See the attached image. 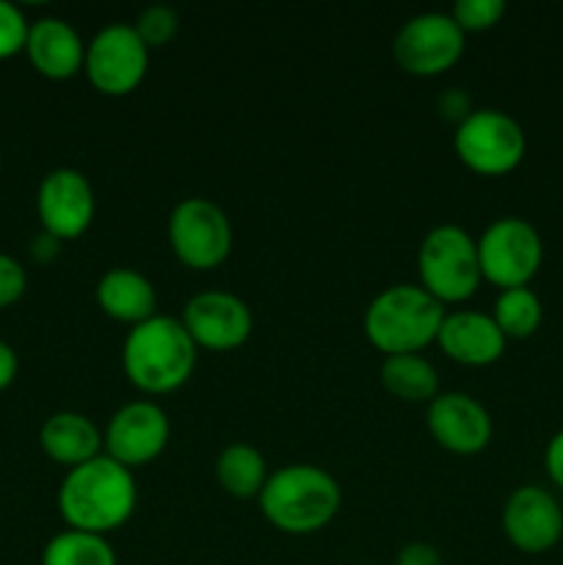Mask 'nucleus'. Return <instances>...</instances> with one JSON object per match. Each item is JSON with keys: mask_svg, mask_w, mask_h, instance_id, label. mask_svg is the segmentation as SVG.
<instances>
[{"mask_svg": "<svg viewBox=\"0 0 563 565\" xmlns=\"http://www.w3.org/2000/svg\"><path fill=\"white\" fill-rule=\"evenodd\" d=\"M395 565H445V561H442L439 550L434 544H428V541H412V544H406L397 552Z\"/></svg>", "mask_w": 563, "mask_h": 565, "instance_id": "obj_29", "label": "nucleus"}, {"mask_svg": "<svg viewBox=\"0 0 563 565\" xmlns=\"http://www.w3.org/2000/svg\"><path fill=\"white\" fill-rule=\"evenodd\" d=\"M445 307L419 285H392L364 309L362 329L370 345L384 356L419 353L436 342Z\"/></svg>", "mask_w": 563, "mask_h": 565, "instance_id": "obj_4", "label": "nucleus"}, {"mask_svg": "<svg viewBox=\"0 0 563 565\" xmlns=\"http://www.w3.org/2000/svg\"><path fill=\"white\" fill-rule=\"evenodd\" d=\"M61 254V241H55L47 232H39L31 241V257L36 259L39 265H50Z\"/></svg>", "mask_w": 563, "mask_h": 565, "instance_id": "obj_32", "label": "nucleus"}, {"mask_svg": "<svg viewBox=\"0 0 563 565\" xmlns=\"http://www.w3.org/2000/svg\"><path fill=\"white\" fill-rule=\"evenodd\" d=\"M215 478H219L221 489L235 500H254L268 480V467L257 447L235 441L221 450L219 461H215Z\"/></svg>", "mask_w": 563, "mask_h": 565, "instance_id": "obj_21", "label": "nucleus"}, {"mask_svg": "<svg viewBox=\"0 0 563 565\" xmlns=\"http://www.w3.org/2000/svg\"><path fill=\"white\" fill-rule=\"evenodd\" d=\"M502 533L513 550L544 555L563 539V511L541 486H519L502 505Z\"/></svg>", "mask_w": 563, "mask_h": 565, "instance_id": "obj_14", "label": "nucleus"}, {"mask_svg": "<svg viewBox=\"0 0 563 565\" xmlns=\"http://www.w3.org/2000/svg\"><path fill=\"white\" fill-rule=\"evenodd\" d=\"M436 345L450 362L464 364V367H489L500 362L508 340L497 329L491 315L458 309V312H445Z\"/></svg>", "mask_w": 563, "mask_h": 565, "instance_id": "obj_16", "label": "nucleus"}, {"mask_svg": "<svg viewBox=\"0 0 563 565\" xmlns=\"http://www.w3.org/2000/svg\"><path fill=\"white\" fill-rule=\"evenodd\" d=\"M544 259V243L530 221L506 215L491 221L478 237L480 276L500 290L528 287Z\"/></svg>", "mask_w": 563, "mask_h": 565, "instance_id": "obj_7", "label": "nucleus"}, {"mask_svg": "<svg viewBox=\"0 0 563 565\" xmlns=\"http://www.w3.org/2000/svg\"><path fill=\"white\" fill-rule=\"evenodd\" d=\"M453 149L472 174L506 177L524 160L528 138L513 116L497 108H475V114L456 127Z\"/></svg>", "mask_w": 563, "mask_h": 565, "instance_id": "obj_6", "label": "nucleus"}, {"mask_svg": "<svg viewBox=\"0 0 563 565\" xmlns=\"http://www.w3.org/2000/svg\"><path fill=\"white\" fill-rule=\"evenodd\" d=\"M25 55L33 70L47 81H70L83 72L86 44L81 33L61 17H39L28 28Z\"/></svg>", "mask_w": 563, "mask_h": 565, "instance_id": "obj_17", "label": "nucleus"}, {"mask_svg": "<svg viewBox=\"0 0 563 565\" xmlns=\"http://www.w3.org/2000/svg\"><path fill=\"white\" fill-rule=\"evenodd\" d=\"M94 298L103 315L125 326H138L144 320L155 318L158 309V292L155 285L144 274L132 268H114L97 281Z\"/></svg>", "mask_w": 563, "mask_h": 565, "instance_id": "obj_19", "label": "nucleus"}, {"mask_svg": "<svg viewBox=\"0 0 563 565\" xmlns=\"http://www.w3.org/2000/svg\"><path fill=\"white\" fill-rule=\"evenodd\" d=\"M425 425L431 439L453 456H478L495 434L489 412L464 392L436 395L425 412Z\"/></svg>", "mask_w": 563, "mask_h": 565, "instance_id": "obj_15", "label": "nucleus"}, {"mask_svg": "<svg viewBox=\"0 0 563 565\" xmlns=\"http://www.w3.org/2000/svg\"><path fill=\"white\" fill-rule=\"evenodd\" d=\"M544 469L552 483L563 491V430H557L544 450Z\"/></svg>", "mask_w": 563, "mask_h": 565, "instance_id": "obj_30", "label": "nucleus"}, {"mask_svg": "<svg viewBox=\"0 0 563 565\" xmlns=\"http://www.w3.org/2000/svg\"><path fill=\"white\" fill-rule=\"evenodd\" d=\"M381 384L392 397L403 403H431L439 395V375L423 353L384 356Z\"/></svg>", "mask_w": 563, "mask_h": 565, "instance_id": "obj_20", "label": "nucleus"}, {"mask_svg": "<svg viewBox=\"0 0 563 565\" xmlns=\"http://www.w3.org/2000/svg\"><path fill=\"white\" fill-rule=\"evenodd\" d=\"M132 31L147 44V50L166 47V44L174 42L177 31H180V17H177L171 6H149V9L138 14Z\"/></svg>", "mask_w": 563, "mask_h": 565, "instance_id": "obj_24", "label": "nucleus"}, {"mask_svg": "<svg viewBox=\"0 0 563 565\" xmlns=\"http://www.w3.org/2000/svg\"><path fill=\"white\" fill-rule=\"evenodd\" d=\"M39 447L66 472L103 456V434L92 417L81 412H55L39 428Z\"/></svg>", "mask_w": 563, "mask_h": 565, "instance_id": "obj_18", "label": "nucleus"}, {"mask_svg": "<svg viewBox=\"0 0 563 565\" xmlns=\"http://www.w3.org/2000/svg\"><path fill=\"white\" fill-rule=\"evenodd\" d=\"M169 439L171 423L163 408L152 401H132L110 417L103 447L105 456L132 472L163 456Z\"/></svg>", "mask_w": 563, "mask_h": 565, "instance_id": "obj_12", "label": "nucleus"}, {"mask_svg": "<svg viewBox=\"0 0 563 565\" xmlns=\"http://www.w3.org/2000/svg\"><path fill=\"white\" fill-rule=\"evenodd\" d=\"M83 72L94 92L105 94V97H127L147 77L149 50L132 31V25L116 22V25L103 28L86 44Z\"/></svg>", "mask_w": 563, "mask_h": 565, "instance_id": "obj_9", "label": "nucleus"}, {"mask_svg": "<svg viewBox=\"0 0 563 565\" xmlns=\"http://www.w3.org/2000/svg\"><path fill=\"white\" fill-rule=\"evenodd\" d=\"M199 348L185 326L166 315L144 320L127 331L121 367L127 381L144 395H171L191 381Z\"/></svg>", "mask_w": 563, "mask_h": 565, "instance_id": "obj_2", "label": "nucleus"}, {"mask_svg": "<svg viewBox=\"0 0 563 565\" xmlns=\"http://www.w3.org/2000/svg\"><path fill=\"white\" fill-rule=\"evenodd\" d=\"M453 22L461 28V33L491 31L497 22L506 17V3L502 0H458L450 11Z\"/></svg>", "mask_w": 563, "mask_h": 565, "instance_id": "obj_25", "label": "nucleus"}, {"mask_svg": "<svg viewBox=\"0 0 563 565\" xmlns=\"http://www.w3.org/2000/svg\"><path fill=\"white\" fill-rule=\"evenodd\" d=\"M17 373H20V359H17V351L9 345V342L0 340V392H6L11 384H14Z\"/></svg>", "mask_w": 563, "mask_h": 565, "instance_id": "obj_31", "label": "nucleus"}, {"mask_svg": "<svg viewBox=\"0 0 563 565\" xmlns=\"http://www.w3.org/2000/svg\"><path fill=\"white\" fill-rule=\"evenodd\" d=\"M169 246L191 270H215L232 254V224L210 199H182L169 215Z\"/></svg>", "mask_w": 563, "mask_h": 565, "instance_id": "obj_8", "label": "nucleus"}, {"mask_svg": "<svg viewBox=\"0 0 563 565\" xmlns=\"http://www.w3.org/2000/svg\"><path fill=\"white\" fill-rule=\"evenodd\" d=\"M464 55V33L450 14H417L406 20L392 42V58L406 75L436 77L450 72Z\"/></svg>", "mask_w": 563, "mask_h": 565, "instance_id": "obj_10", "label": "nucleus"}, {"mask_svg": "<svg viewBox=\"0 0 563 565\" xmlns=\"http://www.w3.org/2000/svg\"><path fill=\"white\" fill-rule=\"evenodd\" d=\"M180 323L196 348L230 353L246 345L254 331V315L248 303L232 292L204 290L185 303Z\"/></svg>", "mask_w": 563, "mask_h": 565, "instance_id": "obj_11", "label": "nucleus"}, {"mask_svg": "<svg viewBox=\"0 0 563 565\" xmlns=\"http://www.w3.org/2000/svg\"><path fill=\"white\" fill-rule=\"evenodd\" d=\"M259 513L285 535H312L329 527L342 505V491L315 463H287L268 475L257 497Z\"/></svg>", "mask_w": 563, "mask_h": 565, "instance_id": "obj_3", "label": "nucleus"}, {"mask_svg": "<svg viewBox=\"0 0 563 565\" xmlns=\"http://www.w3.org/2000/svg\"><path fill=\"white\" fill-rule=\"evenodd\" d=\"M491 320L506 340H528L541 329L544 307L530 287H513V290H500L491 309Z\"/></svg>", "mask_w": 563, "mask_h": 565, "instance_id": "obj_22", "label": "nucleus"}, {"mask_svg": "<svg viewBox=\"0 0 563 565\" xmlns=\"http://www.w3.org/2000/svg\"><path fill=\"white\" fill-rule=\"evenodd\" d=\"M436 110H439L442 119L458 127L461 121H467L469 116L475 114V105L467 92H461V88H450V92H445L439 99H436Z\"/></svg>", "mask_w": 563, "mask_h": 565, "instance_id": "obj_28", "label": "nucleus"}, {"mask_svg": "<svg viewBox=\"0 0 563 565\" xmlns=\"http://www.w3.org/2000/svg\"><path fill=\"white\" fill-rule=\"evenodd\" d=\"M42 565H116V552L105 535L64 530L47 541Z\"/></svg>", "mask_w": 563, "mask_h": 565, "instance_id": "obj_23", "label": "nucleus"}, {"mask_svg": "<svg viewBox=\"0 0 563 565\" xmlns=\"http://www.w3.org/2000/svg\"><path fill=\"white\" fill-rule=\"evenodd\" d=\"M28 28H31V22L25 20V14L14 3L0 0V61L25 53Z\"/></svg>", "mask_w": 563, "mask_h": 565, "instance_id": "obj_26", "label": "nucleus"}, {"mask_svg": "<svg viewBox=\"0 0 563 565\" xmlns=\"http://www.w3.org/2000/svg\"><path fill=\"white\" fill-rule=\"evenodd\" d=\"M97 202L86 174L77 169H53L44 174L36 191V215L42 232L55 241H77L92 226Z\"/></svg>", "mask_w": 563, "mask_h": 565, "instance_id": "obj_13", "label": "nucleus"}, {"mask_svg": "<svg viewBox=\"0 0 563 565\" xmlns=\"http://www.w3.org/2000/svg\"><path fill=\"white\" fill-rule=\"evenodd\" d=\"M138 502L136 478L114 458L97 456L66 472L59 486V513L70 530L108 535L132 516Z\"/></svg>", "mask_w": 563, "mask_h": 565, "instance_id": "obj_1", "label": "nucleus"}, {"mask_svg": "<svg viewBox=\"0 0 563 565\" xmlns=\"http://www.w3.org/2000/svg\"><path fill=\"white\" fill-rule=\"evenodd\" d=\"M417 270L419 287L434 296L442 307L469 301L484 281L478 241L456 224L434 226L419 243Z\"/></svg>", "mask_w": 563, "mask_h": 565, "instance_id": "obj_5", "label": "nucleus"}, {"mask_svg": "<svg viewBox=\"0 0 563 565\" xmlns=\"http://www.w3.org/2000/svg\"><path fill=\"white\" fill-rule=\"evenodd\" d=\"M28 274L20 259L0 252V309H9L25 296Z\"/></svg>", "mask_w": 563, "mask_h": 565, "instance_id": "obj_27", "label": "nucleus"}]
</instances>
